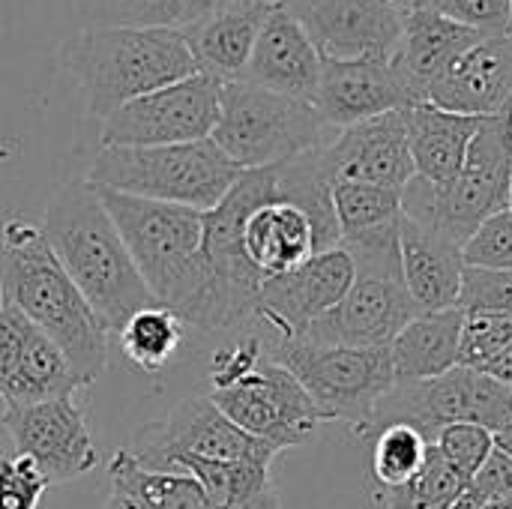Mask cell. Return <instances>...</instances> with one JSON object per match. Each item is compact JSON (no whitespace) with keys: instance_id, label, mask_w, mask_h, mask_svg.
<instances>
[{"instance_id":"cell-1","label":"cell","mask_w":512,"mask_h":509,"mask_svg":"<svg viewBox=\"0 0 512 509\" xmlns=\"http://www.w3.org/2000/svg\"><path fill=\"white\" fill-rule=\"evenodd\" d=\"M39 228L105 333H120L132 315L159 306L99 192L87 180H69L60 186L48 201Z\"/></svg>"},{"instance_id":"cell-2","label":"cell","mask_w":512,"mask_h":509,"mask_svg":"<svg viewBox=\"0 0 512 509\" xmlns=\"http://www.w3.org/2000/svg\"><path fill=\"white\" fill-rule=\"evenodd\" d=\"M0 303H9L45 333L84 387L105 372V327L54 258L42 228L27 219H6L0 231Z\"/></svg>"},{"instance_id":"cell-3","label":"cell","mask_w":512,"mask_h":509,"mask_svg":"<svg viewBox=\"0 0 512 509\" xmlns=\"http://www.w3.org/2000/svg\"><path fill=\"white\" fill-rule=\"evenodd\" d=\"M66 66L99 120L198 72L177 27H84L69 42Z\"/></svg>"},{"instance_id":"cell-4","label":"cell","mask_w":512,"mask_h":509,"mask_svg":"<svg viewBox=\"0 0 512 509\" xmlns=\"http://www.w3.org/2000/svg\"><path fill=\"white\" fill-rule=\"evenodd\" d=\"M153 300L186 324L204 291V213L93 186Z\"/></svg>"},{"instance_id":"cell-5","label":"cell","mask_w":512,"mask_h":509,"mask_svg":"<svg viewBox=\"0 0 512 509\" xmlns=\"http://www.w3.org/2000/svg\"><path fill=\"white\" fill-rule=\"evenodd\" d=\"M399 225L402 219L339 243L354 258V285L336 309L309 324V330L300 336L303 342L342 348H390V342L420 315L402 282Z\"/></svg>"},{"instance_id":"cell-6","label":"cell","mask_w":512,"mask_h":509,"mask_svg":"<svg viewBox=\"0 0 512 509\" xmlns=\"http://www.w3.org/2000/svg\"><path fill=\"white\" fill-rule=\"evenodd\" d=\"M237 168L210 138L168 147H102L87 183L132 198L213 210L237 183Z\"/></svg>"},{"instance_id":"cell-7","label":"cell","mask_w":512,"mask_h":509,"mask_svg":"<svg viewBox=\"0 0 512 509\" xmlns=\"http://www.w3.org/2000/svg\"><path fill=\"white\" fill-rule=\"evenodd\" d=\"M512 117H483L459 174L447 186L414 177L402 189V216L432 225L459 246L495 213L510 207Z\"/></svg>"},{"instance_id":"cell-8","label":"cell","mask_w":512,"mask_h":509,"mask_svg":"<svg viewBox=\"0 0 512 509\" xmlns=\"http://www.w3.org/2000/svg\"><path fill=\"white\" fill-rule=\"evenodd\" d=\"M330 129L306 99L273 93L249 81H225L210 141L243 171L276 168L324 147Z\"/></svg>"},{"instance_id":"cell-9","label":"cell","mask_w":512,"mask_h":509,"mask_svg":"<svg viewBox=\"0 0 512 509\" xmlns=\"http://www.w3.org/2000/svg\"><path fill=\"white\" fill-rule=\"evenodd\" d=\"M267 354L300 381L324 423H345L357 438H369L378 405L396 387L390 348L276 339Z\"/></svg>"},{"instance_id":"cell-10","label":"cell","mask_w":512,"mask_h":509,"mask_svg":"<svg viewBox=\"0 0 512 509\" xmlns=\"http://www.w3.org/2000/svg\"><path fill=\"white\" fill-rule=\"evenodd\" d=\"M219 78L195 72L177 84L159 87L147 96L126 102L123 108L102 117V147H168L204 141L213 135L219 117Z\"/></svg>"},{"instance_id":"cell-11","label":"cell","mask_w":512,"mask_h":509,"mask_svg":"<svg viewBox=\"0 0 512 509\" xmlns=\"http://www.w3.org/2000/svg\"><path fill=\"white\" fill-rule=\"evenodd\" d=\"M144 468L168 471L177 459H210V462H264L270 465L279 453L264 441L234 426L210 396H192L177 402L168 417L141 426L126 447Z\"/></svg>"},{"instance_id":"cell-12","label":"cell","mask_w":512,"mask_h":509,"mask_svg":"<svg viewBox=\"0 0 512 509\" xmlns=\"http://www.w3.org/2000/svg\"><path fill=\"white\" fill-rule=\"evenodd\" d=\"M210 399L234 426L276 453L312 441L324 423L300 381L270 354H264V360L234 384L213 390Z\"/></svg>"},{"instance_id":"cell-13","label":"cell","mask_w":512,"mask_h":509,"mask_svg":"<svg viewBox=\"0 0 512 509\" xmlns=\"http://www.w3.org/2000/svg\"><path fill=\"white\" fill-rule=\"evenodd\" d=\"M324 60L396 57L408 0H276Z\"/></svg>"},{"instance_id":"cell-14","label":"cell","mask_w":512,"mask_h":509,"mask_svg":"<svg viewBox=\"0 0 512 509\" xmlns=\"http://www.w3.org/2000/svg\"><path fill=\"white\" fill-rule=\"evenodd\" d=\"M354 276V258L342 246L324 249L300 267L261 282L255 321H264L276 339H300L309 324L342 303Z\"/></svg>"},{"instance_id":"cell-15","label":"cell","mask_w":512,"mask_h":509,"mask_svg":"<svg viewBox=\"0 0 512 509\" xmlns=\"http://www.w3.org/2000/svg\"><path fill=\"white\" fill-rule=\"evenodd\" d=\"M3 429L15 444V453L33 459L51 486L78 480L90 474L99 462V450L93 444L87 420L72 399L6 408Z\"/></svg>"},{"instance_id":"cell-16","label":"cell","mask_w":512,"mask_h":509,"mask_svg":"<svg viewBox=\"0 0 512 509\" xmlns=\"http://www.w3.org/2000/svg\"><path fill=\"white\" fill-rule=\"evenodd\" d=\"M408 111V108H405ZM405 111H390L339 129L321 147V168L330 183H369L405 189L417 171L408 147Z\"/></svg>"},{"instance_id":"cell-17","label":"cell","mask_w":512,"mask_h":509,"mask_svg":"<svg viewBox=\"0 0 512 509\" xmlns=\"http://www.w3.org/2000/svg\"><path fill=\"white\" fill-rule=\"evenodd\" d=\"M312 105L339 132L390 111H405L414 105V96L393 57H357L324 60Z\"/></svg>"},{"instance_id":"cell-18","label":"cell","mask_w":512,"mask_h":509,"mask_svg":"<svg viewBox=\"0 0 512 509\" xmlns=\"http://www.w3.org/2000/svg\"><path fill=\"white\" fill-rule=\"evenodd\" d=\"M429 105L465 114L495 117L507 114L512 102V36H489L471 45L453 66L429 87Z\"/></svg>"},{"instance_id":"cell-19","label":"cell","mask_w":512,"mask_h":509,"mask_svg":"<svg viewBox=\"0 0 512 509\" xmlns=\"http://www.w3.org/2000/svg\"><path fill=\"white\" fill-rule=\"evenodd\" d=\"M324 57L306 36V30L276 3L255 39L252 57L237 81L315 102Z\"/></svg>"},{"instance_id":"cell-20","label":"cell","mask_w":512,"mask_h":509,"mask_svg":"<svg viewBox=\"0 0 512 509\" xmlns=\"http://www.w3.org/2000/svg\"><path fill=\"white\" fill-rule=\"evenodd\" d=\"M399 264L402 282L420 312H444L459 306L465 258L456 240L432 225L402 216Z\"/></svg>"},{"instance_id":"cell-21","label":"cell","mask_w":512,"mask_h":509,"mask_svg":"<svg viewBox=\"0 0 512 509\" xmlns=\"http://www.w3.org/2000/svg\"><path fill=\"white\" fill-rule=\"evenodd\" d=\"M240 240L249 264L264 279L288 273L312 255L324 252L315 219L300 204L279 195L255 204L246 213Z\"/></svg>"},{"instance_id":"cell-22","label":"cell","mask_w":512,"mask_h":509,"mask_svg":"<svg viewBox=\"0 0 512 509\" xmlns=\"http://www.w3.org/2000/svg\"><path fill=\"white\" fill-rule=\"evenodd\" d=\"M273 6L276 0H240L180 27L198 72H207L219 81H237Z\"/></svg>"},{"instance_id":"cell-23","label":"cell","mask_w":512,"mask_h":509,"mask_svg":"<svg viewBox=\"0 0 512 509\" xmlns=\"http://www.w3.org/2000/svg\"><path fill=\"white\" fill-rule=\"evenodd\" d=\"M480 33H474L471 27H462L426 6L411 3L408 21H405V33L396 51V66L414 96V105L426 102L429 87L453 66L456 57H462L471 45H477Z\"/></svg>"},{"instance_id":"cell-24","label":"cell","mask_w":512,"mask_h":509,"mask_svg":"<svg viewBox=\"0 0 512 509\" xmlns=\"http://www.w3.org/2000/svg\"><path fill=\"white\" fill-rule=\"evenodd\" d=\"M405 123L417 177L432 186H447L468 156L480 117H465L420 102L405 111Z\"/></svg>"},{"instance_id":"cell-25","label":"cell","mask_w":512,"mask_h":509,"mask_svg":"<svg viewBox=\"0 0 512 509\" xmlns=\"http://www.w3.org/2000/svg\"><path fill=\"white\" fill-rule=\"evenodd\" d=\"M462 324L465 312L459 306L444 312H420L390 342L396 384L432 381L462 366Z\"/></svg>"},{"instance_id":"cell-26","label":"cell","mask_w":512,"mask_h":509,"mask_svg":"<svg viewBox=\"0 0 512 509\" xmlns=\"http://www.w3.org/2000/svg\"><path fill=\"white\" fill-rule=\"evenodd\" d=\"M111 492H120L150 509H213L201 486L174 471L144 468L129 450H117L108 462Z\"/></svg>"},{"instance_id":"cell-27","label":"cell","mask_w":512,"mask_h":509,"mask_svg":"<svg viewBox=\"0 0 512 509\" xmlns=\"http://www.w3.org/2000/svg\"><path fill=\"white\" fill-rule=\"evenodd\" d=\"M432 444L408 423H387L369 435V483L372 489H393L417 477Z\"/></svg>"},{"instance_id":"cell-28","label":"cell","mask_w":512,"mask_h":509,"mask_svg":"<svg viewBox=\"0 0 512 509\" xmlns=\"http://www.w3.org/2000/svg\"><path fill=\"white\" fill-rule=\"evenodd\" d=\"M462 489L465 480L432 447L417 477L393 489H369V501L378 509H456Z\"/></svg>"},{"instance_id":"cell-29","label":"cell","mask_w":512,"mask_h":509,"mask_svg":"<svg viewBox=\"0 0 512 509\" xmlns=\"http://www.w3.org/2000/svg\"><path fill=\"white\" fill-rule=\"evenodd\" d=\"M120 336V351L123 357L144 375H156L168 366L174 351L180 348L183 339V324L162 306L144 309L132 315Z\"/></svg>"},{"instance_id":"cell-30","label":"cell","mask_w":512,"mask_h":509,"mask_svg":"<svg viewBox=\"0 0 512 509\" xmlns=\"http://www.w3.org/2000/svg\"><path fill=\"white\" fill-rule=\"evenodd\" d=\"M333 213L339 225V243L402 219V192L369 183H333Z\"/></svg>"},{"instance_id":"cell-31","label":"cell","mask_w":512,"mask_h":509,"mask_svg":"<svg viewBox=\"0 0 512 509\" xmlns=\"http://www.w3.org/2000/svg\"><path fill=\"white\" fill-rule=\"evenodd\" d=\"M512 345V312H465L462 354L465 369H486L504 348Z\"/></svg>"},{"instance_id":"cell-32","label":"cell","mask_w":512,"mask_h":509,"mask_svg":"<svg viewBox=\"0 0 512 509\" xmlns=\"http://www.w3.org/2000/svg\"><path fill=\"white\" fill-rule=\"evenodd\" d=\"M174 0H78L87 27H171Z\"/></svg>"},{"instance_id":"cell-33","label":"cell","mask_w":512,"mask_h":509,"mask_svg":"<svg viewBox=\"0 0 512 509\" xmlns=\"http://www.w3.org/2000/svg\"><path fill=\"white\" fill-rule=\"evenodd\" d=\"M441 459L468 483L483 465L486 459L492 456L495 450V438L492 432H486L483 426H474V423H453L447 429L438 432L435 444H432Z\"/></svg>"},{"instance_id":"cell-34","label":"cell","mask_w":512,"mask_h":509,"mask_svg":"<svg viewBox=\"0 0 512 509\" xmlns=\"http://www.w3.org/2000/svg\"><path fill=\"white\" fill-rule=\"evenodd\" d=\"M465 267L512 270V207L489 216L462 246Z\"/></svg>"},{"instance_id":"cell-35","label":"cell","mask_w":512,"mask_h":509,"mask_svg":"<svg viewBox=\"0 0 512 509\" xmlns=\"http://www.w3.org/2000/svg\"><path fill=\"white\" fill-rule=\"evenodd\" d=\"M456 509H512V459L492 450L486 465L465 483Z\"/></svg>"},{"instance_id":"cell-36","label":"cell","mask_w":512,"mask_h":509,"mask_svg":"<svg viewBox=\"0 0 512 509\" xmlns=\"http://www.w3.org/2000/svg\"><path fill=\"white\" fill-rule=\"evenodd\" d=\"M480 36H504L510 27V0H411Z\"/></svg>"},{"instance_id":"cell-37","label":"cell","mask_w":512,"mask_h":509,"mask_svg":"<svg viewBox=\"0 0 512 509\" xmlns=\"http://www.w3.org/2000/svg\"><path fill=\"white\" fill-rule=\"evenodd\" d=\"M48 486V477L33 459L18 453L0 459V509H36Z\"/></svg>"},{"instance_id":"cell-38","label":"cell","mask_w":512,"mask_h":509,"mask_svg":"<svg viewBox=\"0 0 512 509\" xmlns=\"http://www.w3.org/2000/svg\"><path fill=\"white\" fill-rule=\"evenodd\" d=\"M459 309L462 312H512V270L465 267Z\"/></svg>"},{"instance_id":"cell-39","label":"cell","mask_w":512,"mask_h":509,"mask_svg":"<svg viewBox=\"0 0 512 509\" xmlns=\"http://www.w3.org/2000/svg\"><path fill=\"white\" fill-rule=\"evenodd\" d=\"M471 423L492 432V438L512 432V387L480 369H474Z\"/></svg>"},{"instance_id":"cell-40","label":"cell","mask_w":512,"mask_h":509,"mask_svg":"<svg viewBox=\"0 0 512 509\" xmlns=\"http://www.w3.org/2000/svg\"><path fill=\"white\" fill-rule=\"evenodd\" d=\"M231 3H240V0H174L171 3V27H186L210 12H219Z\"/></svg>"},{"instance_id":"cell-41","label":"cell","mask_w":512,"mask_h":509,"mask_svg":"<svg viewBox=\"0 0 512 509\" xmlns=\"http://www.w3.org/2000/svg\"><path fill=\"white\" fill-rule=\"evenodd\" d=\"M483 372H489L492 378H498V381H504L507 387H512V345L510 348H504Z\"/></svg>"},{"instance_id":"cell-42","label":"cell","mask_w":512,"mask_h":509,"mask_svg":"<svg viewBox=\"0 0 512 509\" xmlns=\"http://www.w3.org/2000/svg\"><path fill=\"white\" fill-rule=\"evenodd\" d=\"M102 509H150V507H144V504H138V501L126 498V495H120V492H111V498L105 501V507Z\"/></svg>"},{"instance_id":"cell-43","label":"cell","mask_w":512,"mask_h":509,"mask_svg":"<svg viewBox=\"0 0 512 509\" xmlns=\"http://www.w3.org/2000/svg\"><path fill=\"white\" fill-rule=\"evenodd\" d=\"M507 33L512 36V0H510V27H507Z\"/></svg>"},{"instance_id":"cell-44","label":"cell","mask_w":512,"mask_h":509,"mask_svg":"<svg viewBox=\"0 0 512 509\" xmlns=\"http://www.w3.org/2000/svg\"><path fill=\"white\" fill-rule=\"evenodd\" d=\"M510 117H512V114H510ZM510 207H512V186H510Z\"/></svg>"},{"instance_id":"cell-45","label":"cell","mask_w":512,"mask_h":509,"mask_svg":"<svg viewBox=\"0 0 512 509\" xmlns=\"http://www.w3.org/2000/svg\"><path fill=\"white\" fill-rule=\"evenodd\" d=\"M507 114H512V102H510V111H507Z\"/></svg>"}]
</instances>
